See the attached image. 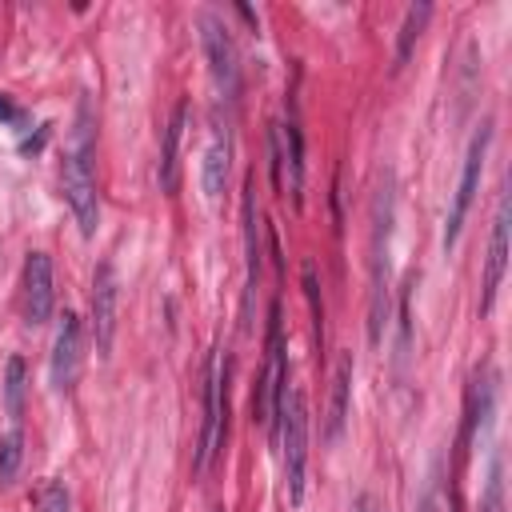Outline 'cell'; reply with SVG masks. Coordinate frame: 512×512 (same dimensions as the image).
<instances>
[{"label": "cell", "instance_id": "cell-1", "mask_svg": "<svg viewBox=\"0 0 512 512\" xmlns=\"http://www.w3.org/2000/svg\"><path fill=\"white\" fill-rule=\"evenodd\" d=\"M92 152H96L92 112H88V104H80L76 128H72V140H68V152H64V168H60V188H64V200H68V208H72V216H76L84 236H92L100 228V196H96Z\"/></svg>", "mask_w": 512, "mask_h": 512}, {"label": "cell", "instance_id": "cell-2", "mask_svg": "<svg viewBox=\"0 0 512 512\" xmlns=\"http://www.w3.org/2000/svg\"><path fill=\"white\" fill-rule=\"evenodd\" d=\"M392 212H396V176L384 168L380 188L372 196V236H368V268H372V292H368V340L380 344L388 324V248H392Z\"/></svg>", "mask_w": 512, "mask_h": 512}, {"label": "cell", "instance_id": "cell-3", "mask_svg": "<svg viewBox=\"0 0 512 512\" xmlns=\"http://www.w3.org/2000/svg\"><path fill=\"white\" fill-rule=\"evenodd\" d=\"M284 396H288V348H284V328H280V304H272L268 308V356H264V372L252 392V420L268 424L272 440L280 432Z\"/></svg>", "mask_w": 512, "mask_h": 512}, {"label": "cell", "instance_id": "cell-4", "mask_svg": "<svg viewBox=\"0 0 512 512\" xmlns=\"http://www.w3.org/2000/svg\"><path fill=\"white\" fill-rule=\"evenodd\" d=\"M224 436H228V360H220V348H212L204 360V420H200L196 456H192L196 476L208 472L212 456L224 448Z\"/></svg>", "mask_w": 512, "mask_h": 512}, {"label": "cell", "instance_id": "cell-5", "mask_svg": "<svg viewBox=\"0 0 512 512\" xmlns=\"http://www.w3.org/2000/svg\"><path fill=\"white\" fill-rule=\"evenodd\" d=\"M276 444H280L288 504L300 508L304 504V468H308V408H304V392L300 388H288V396H284Z\"/></svg>", "mask_w": 512, "mask_h": 512}, {"label": "cell", "instance_id": "cell-6", "mask_svg": "<svg viewBox=\"0 0 512 512\" xmlns=\"http://www.w3.org/2000/svg\"><path fill=\"white\" fill-rule=\"evenodd\" d=\"M488 144H492V120H480L476 136L468 140L464 168H460V184H456V196H452V208H448V220H444V248H452V244L460 240V228H464V220H468V208H472V200H476V192H480Z\"/></svg>", "mask_w": 512, "mask_h": 512}, {"label": "cell", "instance_id": "cell-7", "mask_svg": "<svg viewBox=\"0 0 512 512\" xmlns=\"http://www.w3.org/2000/svg\"><path fill=\"white\" fill-rule=\"evenodd\" d=\"M200 44H204V56H208V68H212L216 88H220L228 100H236V88H240V64H236L232 32L224 28L220 16L200 12Z\"/></svg>", "mask_w": 512, "mask_h": 512}, {"label": "cell", "instance_id": "cell-8", "mask_svg": "<svg viewBox=\"0 0 512 512\" xmlns=\"http://www.w3.org/2000/svg\"><path fill=\"white\" fill-rule=\"evenodd\" d=\"M504 268H508V192L500 188L496 216H492V236H488V256H484V280H480V316L492 312L496 292L504 284Z\"/></svg>", "mask_w": 512, "mask_h": 512}, {"label": "cell", "instance_id": "cell-9", "mask_svg": "<svg viewBox=\"0 0 512 512\" xmlns=\"http://www.w3.org/2000/svg\"><path fill=\"white\" fill-rule=\"evenodd\" d=\"M116 304H120V280H116V268L104 260V264H96V276H92V340H96L100 356L112 352Z\"/></svg>", "mask_w": 512, "mask_h": 512}, {"label": "cell", "instance_id": "cell-10", "mask_svg": "<svg viewBox=\"0 0 512 512\" xmlns=\"http://www.w3.org/2000/svg\"><path fill=\"white\" fill-rule=\"evenodd\" d=\"M52 304H56L52 260H48V252H28V260H24V320L32 328L48 324Z\"/></svg>", "mask_w": 512, "mask_h": 512}, {"label": "cell", "instance_id": "cell-11", "mask_svg": "<svg viewBox=\"0 0 512 512\" xmlns=\"http://www.w3.org/2000/svg\"><path fill=\"white\" fill-rule=\"evenodd\" d=\"M260 288V212H256V180H244V328H252V300Z\"/></svg>", "mask_w": 512, "mask_h": 512}, {"label": "cell", "instance_id": "cell-12", "mask_svg": "<svg viewBox=\"0 0 512 512\" xmlns=\"http://www.w3.org/2000/svg\"><path fill=\"white\" fill-rule=\"evenodd\" d=\"M76 372H80V316L76 312H64L60 332H56V344H52V364H48L52 388L56 392H68L76 384Z\"/></svg>", "mask_w": 512, "mask_h": 512}, {"label": "cell", "instance_id": "cell-13", "mask_svg": "<svg viewBox=\"0 0 512 512\" xmlns=\"http://www.w3.org/2000/svg\"><path fill=\"white\" fill-rule=\"evenodd\" d=\"M352 352L336 356V372H332V392H328V416H324V440H340L344 424H348V404H352Z\"/></svg>", "mask_w": 512, "mask_h": 512}, {"label": "cell", "instance_id": "cell-14", "mask_svg": "<svg viewBox=\"0 0 512 512\" xmlns=\"http://www.w3.org/2000/svg\"><path fill=\"white\" fill-rule=\"evenodd\" d=\"M228 168H232V136H228V128L212 124V136H208V148H204V164H200V184H204L208 200H216L228 188Z\"/></svg>", "mask_w": 512, "mask_h": 512}, {"label": "cell", "instance_id": "cell-15", "mask_svg": "<svg viewBox=\"0 0 512 512\" xmlns=\"http://www.w3.org/2000/svg\"><path fill=\"white\" fill-rule=\"evenodd\" d=\"M492 408H496V372L484 368V372H476V380H472V396H468V432H464V440H476L480 432H488Z\"/></svg>", "mask_w": 512, "mask_h": 512}, {"label": "cell", "instance_id": "cell-16", "mask_svg": "<svg viewBox=\"0 0 512 512\" xmlns=\"http://www.w3.org/2000/svg\"><path fill=\"white\" fill-rule=\"evenodd\" d=\"M188 124V100L172 108V120L164 124V148H160V188L176 192V164H180V136Z\"/></svg>", "mask_w": 512, "mask_h": 512}, {"label": "cell", "instance_id": "cell-17", "mask_svg": "<svg viewBox=\"0 0 512 512\" xmlns=\"http://www.w3.org/2000/svg\"><path fill=\"white\" fill-rule=\"evenodd\" d=\"M24 392H28V368H24L20 356H8V360H4L0 396H4V412L12 416V424H20V416H24Z\"/></svg>", "mask_w": 512, "mask_h": 512}, {"label": "cell", "instance_id": "cell-18", "mask_svg": "<svg viewBox=\"0 0 512 512\" xmlns=\"http://www.w3.org/2000/svg\"><path fill=\"white\" fill-rule=\"evenodd\" d=\"M284 136H288V156H284V164H288V192H292V204L300 208V200H304V132H300L296 120H288Z\"/></svg>", "mask_w": 512, "mask_h": 512}, {"label": "cell", "instance_id": "cell-19", "mask_svg": "<svg viewBox=\"0 0 512 512\" xmlns=\"http://www.w3.org/2000/svg\"><path fill=\"white\" fill-rule=\"evenodd\" d=\"M428 16H432V4H412V8L404 12V24H400V40H396V64H392V68H404V60L412 56V44L420 40V32H424Z\"/></svg>", "mask_w": 512, "mask_h": 512}, {"label": "cell", "instance_id": "cell-20", "mask_svg": "<svg viewBox=\"0 0 512 512\" xmlns=\"http://www.w3.org/2000/svg\"><path fill=\"white\" fill-rule=\"evenodd\" d=\"M480 512H504V456L492 452L488 460V476H484V492H480Z\"/></svg>", "mask_w": 512, "mask_h": 512}, {"label": "cell", "instance_id": "cell-21", "mask_svg": "<svg viewBox=\"0 0 512 512\" xmlns=\"http://www.w3.org/2000/svg\"><path fill=\"white\" fill-rule=\"evenodd\" d=\"M20 460H24V436H20V428H8L0 436V484H12L16 480Z\"/></svg>", "mask_w": 512, "mask_h": 512}, {"label": "cell", "instance_id": "cell-22", "mask_svg": "<svg viewBox=\"0 0 512 512\" xmlns=\"http://www.w3.org/2000/svg\"><path fill=\"white\" fill-rule=\"evenodd\" d=\"M304 296H308V308H312V328H316V340L324 336V308H320V280H316V264L304 260Z\"/></svg>", "mask_w": 512, "mask_h": 512}, {"label": "cell", "instance_id": "cell-23", "mask_svg": "<svg viewBox=\"0 0 512 512\" xmlns=\"http://www.w3.org/2000/svg\"><path fill=\"white\" fill-rule=\"evenodd\" d=\"M268 160H272V188L280 192L284 188V132H280V124H272V132H268Z\"/></svg>", "mask_w": 512, "mask_h": 512}, {"label": "cell", "instance_id": "cell-24", "mask_svg": "<svg viewBox=\"0 0 512 512\" xmlns=\"http://www.w3.org/2000/svg\"><path fill=\"white\" fill-rule=\"evenodd\" d=\"M36 512H68V488L48 480L40 492H36Z\"/></svg>", "mask_w": 512, "mask_h": 512}, {"label": "cell", "instance_id": "cell-25", "mask_svg": "<svg viewBox=\"0 0 512 512\" xmlns=\"http://www.w3.org/2000/svg\"><path fill=\"white\" fill-rule=\"evenodd\" d=\"M416 512H440V476H436V472H432V480H428V488H424Z\"/></svg>", "mask_w": 512, "mask_h": 512}, {"label": "cell", "instance_id": "cell-26", "mask_svg": "<svg viewBox=\"0 0 512 512\" xmlns=\"http://www.w3.org/2000/svg\"><path fill=\"white\" fill-rule=\"evenodd\" d=\"M24 120H28V116H24V108H16V104H12V100L0 92V124H12V128H20Z\"/></svg>", "mask_w": 512, "mask_h": 512}, {"label": "cell", "instance_id": "cell-27", "mask_svg": "<svg viewBox=\"0 0 512 512\" xmlns=\"http://www.w3.org/2000/svg\"><path fill=\"white\" fill-rule=\"evenodd\" d=\"M352 512H376V500H372L368 492H360V496H356V504H352Z\"/></svg>", "mask_w": 512, "mask_h": 512}]
</instances>
